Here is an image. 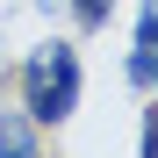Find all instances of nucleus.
Wrapping results in <instances>:
<instances>
[{"mask_svg": "<svg viewBox=\"0 0 158 158\" xmlns=\"http://www.w3.org/2000/svg\"><path fill=\"white\" fill-rule=\"evenodd\" d=\"M79 50L65 43V36H50V43H36L29 58H22V115H29L36 129H58L72 108H79Z\"/></svg>", "mask_w": 158, "mask_h": 158, "instance_id": "nucleus-1", "label": "nucleus"}, {"mask_svg": "<svg viewBox=\"0 0 158 158\" xmlns=\"http://www.w3.org/2000/svg\"><path fill=\"white\" fill-rule=\"evenodd\" d=\"M129 86H137V94H151V86H158V15H151V7H137V50H129Z\"/></svg>", "mask_w": 158, "mask_h": 158, "instance_id": "nucleus-2", "label": "nucleus"}, {"mask_svg": "<svg viewBox=\"0 0 158 158\" xmlns=\"http://www.w3.org/2000/svg\"><path fill=\"white\" fill-rule=\"evenodd\" d=\"M0 151H43V129L22 115H0Z\"/></svg>", "mask_w": 158, "mask_h": 158, "instance_id": "nucleus-3", "label": "nucleus"}, {"mask_svg": "<svg viewBox=\"0 0 158 158\" xmlns=\"http://www.w3.org/2000/svg\"><path fill=\"white\" fill-rule=\"evenodd\" d=\"M43 7H50V0H43ZM65 7H72V22H79V29H101V22L115 15V0H65Z\"/></svg>", "mask_w": 158, "mask_h": 158, "instance_id": "nucleus-4", "label": "nucleus"}]
</instances>
